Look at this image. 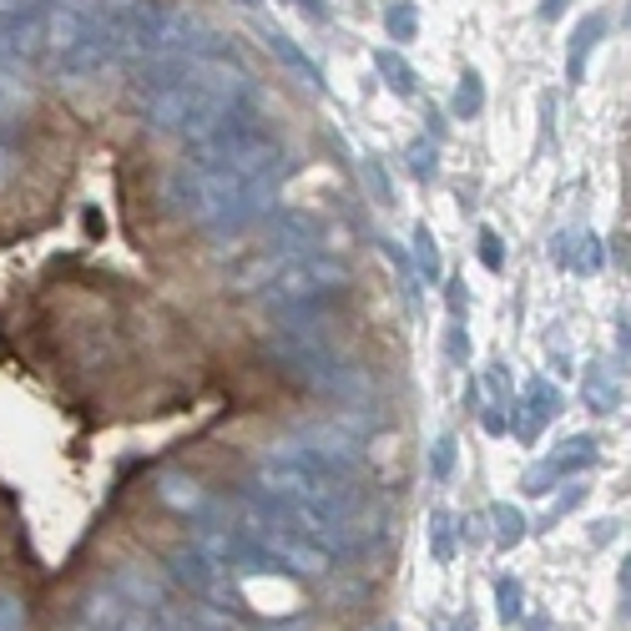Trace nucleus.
<instances>
[{"mask_svg": "<svg viewBox=\"0 0 631 631\" xmlns=\"http://www.w3.org/2000/svg\"><path fill=\"white\" fill-rule=\"evenodd\" d=\"M111 591L117 597H127L137 611H147V617H167V591L162 581H152L142 566H121L117 576H111Z\"/></svg>", "mask_w": 631, "mask_h": 631, "instance_id": "obj_5", "label": "nucleus"}, {"mask_svg": "<svg viewBox=\"0 0 631 631\" xmlns=\"http://www.w3.org/2000/svg\"><path fill=\"white\" fill-rule=\"evenodd\" d=\"M36 6H41V0H0V31H11L16 21L36 16Z\"/></svg>", "mask_w": 631, "mask_h": 631, "instance_id": "obj_19", "label": "nucleus"}, {"mask_svg": "<svg viewBox=\"0 0 631 631\" xmlns=\"http://www.w3.org/2000/svg\"><path fill=\"white\" fill-rule=\"evenodd\" d=\"M621 586L631 591V555H627V571H621Z\"/></svg>", "mask_w": 631, "mask_h": 631, "instance_id": "obj_30", "label": "nucleus"}, {"mask_svg": "<svg viewBox=\"0 0 631 631\" xmlns=\"http://www.w3.org/2000/svg\"><path fill=\"white\" fill-rule=\"evenodd\" d=\"M167 203L183 213L187 223L207 233H243L253 218H263L273 203V187L243 183V177L223 172V167L207 162H177L167 177Z\"/></svg>", "mask_w": 631, "mask_h": 631, "instance_id": "obj_1", "label": "nucleus"}, {"mask_svg": "<svg viewBox=\"0 0 631 631\" xmlns=\"http://www.w3.org/2000/svg\"><path fill=\"white\" fill-rule=\"evenodd\" d=\"M268 41H273V51H278V56H284V61H288V66H294V71H304V77H308V81H314V87H318V91H324V81H318V66H314V61H308V56H304V51H298V46H294V41H288V36H278V31H273V36H268Z\"/></svg>", "mask_w": 631, "mask_h": 631, "instance_id": "obj_16", "label": "nucleus"}, {"mask_svg": "<svg viewBox=\"0 0 631 631\" xmlns=\"http://www.w3.org/2000/svg\"><path fill=\"white\" fill-rule=\"evenodd\" d=\"M410 172H414V177H430V172H435V147H430V142H414V147H410Z\"/></svg>", "mask_w": 631, "mask_h": 631, "instance_id": "obj_20", "label": "nucleus"}, {"mask_svg": "<svg viewBox=\"0 0 631 631\" xmlns=\"http://www.w3.org/2000/svg\"><path fill=\"white\" fill-rule=\"evenodd\" d=\"M430 541H435V555H440V561H450V555H455V535H450V515H445V511L430 515Z\"/></svg>", "mask_w": 631, "mask_h": 631, "instance_id": "obj_17", "label": "nucleus"}, {"mask_svg": "<svg viewBox=\"0 0 631 631\" xmlns=\"http://www.w3.org/2000/svg\"><path fill=\"white\" fill-rule=\"evenodd\" d=\"M480 263H485V268H501V238H495V233L490 228H480Z\"/></svg>", "mask_w": 631, "mask_h": 631, "instance_id": "obj_22", "label": "nucleus"}, {"mask_svg": "<svg viewBox=\"0 0 631 631\" xmlns=\"http://www.w3.org/2000/svg\"><path fill=\"white\" fill-rule=\"evenodd\" d=\"M243 531H248L253 541H258L263 551H268L284 571H304V576H324V571L334 566V555H338L328 541H318V535L298 531L288 515H278L273 505H263V501H253V511H248V521H243Z\"/></svg>", "mask_w": 631, "mask_h": 631, "instance_id": "obj_3", "label": "nucleus"}, {"mask_svg": "<svg viewBox=\"0 0 631 631\" xmlns=\"http://www.w3.org/2000/svg\"><path fill=\"white\" fill-rule=\"evenodd\" d=\"M445 348H450V359H455V364H470V338H465V328H450Z\"/></svg>", "mask_w": 631, "mask_h": 631, "instance_id": "obj_23", "label": "nucleus"}, {"mask_svg": "<svg viewBox=\"0 0 631 631\" xmlns=\"http://www.w3.org/2000/svg\"><path fill=\"white\" fill-rule=\"evenodd\" d=\"M0 631H26V607L11 591H0Z\"/></svg>", "mask_w": 631, "mask_h": 631, "instance_id": "obj_18", "label": "nucleus"}, {"mask_svg": "<svg viewBox=\"0 0 631 631\" xmlns=\"http://www.w3.org/2000/svg\"><path fill=\"white\" fill-rule=\"evenodd\" d=\"M501 617L505 621L521 617V581H501Z\"/></svg>", "mask_w": 631, "mask_h": 631, "instance_id": "obj_21", "label": "nucleus"}, {"mask_svg": "<svg viewBox=\"0 0 631 631\" xmlns=\"http://www.w3.org/2000/svg\"><path fill=\"white\" fill-rule=\"evenodd\" d=\"M566 6H571V0H541V21H555Z\"/></svg>", "mask_w": 631, "mask_h": 631, "instance_id": "obj_27", "label": "nucleus"}, {"mask_svg": "<svg viewBox=\"0 0 631 631\" xmlns=\"http://www.w3.org/2000/svg\"><path fill=\"white\" fill-rule=\"evenodd\" d=\"M273 228H278V248H288V253H304L318 243V223L308 218V213H298V207H284V213L273 218Z\"/></svg>", "mask_w": 631, "mask_h": 631, "instance_id": "obj_6", "label": "nucleus"}, {"mask_svg": "<svg viewBox=\"0 0 631 631\" xmlns=\"http://www.w3.org/2000/svg\"><path fill=\"white\" fill-rule=\"evenodd\" d=\"M374 66H379V77L394 87V97H414V71L404 66L400 51H390V46H384V51L374 56Z\"/></svg>", "mask_w": 631, "mask_h": 631, "instance_id": "obj_10", "label": "nucleus"}, {"mask_svg": "<svg viewBox=\"0 0 631 631\" xmlns=\"http://www.w3.org/2000/svg\"><path fill=\"white\" fill-rule=\"evenodd\" d=\"M414 268L425 284H440V243L430 228H414Z\"/></svg>", "mask_w": 631, "mask_h": 631, "instance_id": "obj_11", "label": "nucleus"}, {"mask_svg": "<svg viewBox=\"0 0 631 631\" xmlns=\"http://www.w3.org/2000/svg\"><path fill=\"white\" fill-rule=\"evenodd\" d=\"M490 515H495V541L501 545H521L525 541V515L515 511V505H495Z\"/></svg>", "mask_w": 631, "mask_h": 631, "instance_id": "obj_15", "label": "nucleus"}, {"mask_svg": "<svg viewBox=\"0 0 631 631\" xmlns=\"http://www.w3.org/2000/svg\"><path fill=\"white\" fill-rule=\"evenodd\" d=\"M101 16H107L101 0H51V6L41 11V46L61 61V56H71L91 31H97Z\"/></svg>", "mask_w": 631, "mask_h": 631, "instance_id": "obj_4", "label": "nucleus"}, {"mask_svg": "<svg viewBox=\"0 0 631 631\" xmlns=\"http://www.w3.org/2000/svg\"><path fill=\"white\" fill-rule=\"evenodd\" d=\"M591 460H597V440H591V435H571L566 445L545 460V465H551L555 475H571V470H586Z\"/></svg>", "mask_w": 631, "mask_h": 631, "instance_id": "obj_8", "label": "nucleus"}, {"mask_svg": "<svg viewBox=\"0 0 631 631\" xmlns=\"http://www.w3.org/2000/svg\"><path fill=\"white\" fill-rule=\"evenodd\" d=\"M11 172H16V152H11L6 142H0V187L11 183Z\"/></svg>", "mask_w": 631, "mask_h": 631, "instance_id": "obj_26", "label": "nucleus"}, {"mask_svg": "<svg viewBox=\"0 0 631 631\" xmlns=\"http://www.w3.org/2000/svg\"><path fill=\"white\" fill-rule=\"evenodd\" d=\"M450 465H455V440L445 435V440H440V445H435V475L445 480V475H450Z\"/></svg>", "mask_w": 631, "mask_h": 631, "instance_id": "obj_24", "label": "nucleus"}, {"mask_svg": "<svg viewBox=\"0 0 631 631\" xmlns=\"http://www.w3.org/2000/svg\"><path fill=\"white\" fill-rule=\"evenodd\" d=\"M480 107H485V81H480L475 71H465V77H460V91H455V117L470 121Z\"/></svg>", "mask_w": 631, "mask_h": 631, "instance_id": "obj_13", "label": "nucleus"}, {"mask_svg": "<svg viewBox=\"0 0 631 631\" xmlns=\"http://www.w3.org/2000/svg\"><path fill=\"white\" fill-rule=\"evenodd\" d=\"M374 631H394V627H374Z\"/></svg>", "mask_w": 631, "mask_h": 631, "instance_id": "obj_32", "label": "nucleus"}, {"mask_svg": "<svg viewBox=\"0 0 631 631\" xmlns=\"http://www.w3.org/2000/svg\"><path fill=\"white\" fill-rule=\"evenodd\" d=\"M384 26H390V41H414V26H420V11H414L410 0H394L390 11H384Z\"/></svg>", "mask_w": 631, "mask_h": 631, "instance_id": "obj_14", "label": "nucleus"}, {"mask_svg": "<svg viewBox=\"0 0 631 631\" xmlns=\"http://www.w3.org/2000/svg\"><path fill=\"white\" fill-rule=\"evenodd\" d=\"M525 404H531V410H525L515 425H521V435H535V425H541V420L561 414V390H555V384H545V379H535L531 390H525Z\"/></svg>", "mask_w": 631, "mask_h": 631, "instance_id": "obj_7", "label": "nucleus"}, {"mask_svg": "<svg viewBox=\"0 0 631 631\" xmlns=\"http://www.w3.org/2000/svg\"><path fill=\"white\" fill-rule=\"evenodd\" d=\"M238 6H258V0H238Z\"/></svg>", "mask_w": 631, "mask_h": 631, "instance_id": "obj_31", "label": "nucleus"}, {"mask_svg": "<svg viewBox=\"0 0 631 631\" xmlns=\"http://www.w3.org/2000/svg\"><path fill=\"white\" fill-rule=\"evenodd\" d=\"M586 404L597 414H611L617 410V379H611L601 364H591V374H586Z\"/></svg>", "mask_w": 631, "mask_h": 631, "instance_id": "obj_12", "label": "nucleus"}, {"mask_svg": "<svg viewBox=\"0 0 631 631\" xmlns=\"http://www.w3.org/2000/svg\"><path fill=\"white\" fill-rule=\"evenodd\" d=\"M601 31H607V16H591V21L576 26V36H571V81H581V71H586V51L601 41Z\"/></svg>", "mask_w": 631, "mask_h": 631, "instance_id": "obj_9", "label": "nucleus"}, {"mask_svg": "<svg viewBox=\"0 0 631 631\" xmlns=\"http://www.w3.org/2000/svg\"><path fill=\"white\" fill-rule=\"evenodd\" d=\"M344 284H348L344 263L318 258V253H298V258H284L258 284V304L273 308V314H294V308H314L318 298L338 294Z\"/></svg>", "mask_w": 631, "mask_h": 631, "instance_id": "obj_2", "label": "nucleus"}, {"mask_svg": "<svg viewBox=\"0 0 631 631\" xmlns=\"http://www.w3.org/2000/svg\"><path fill=\"white\" fill-rule=\"evenodd\" d=\"M294 6H308L314 16H324V6H318V0H294Z\"/></svg>", "mask_w": 631, "mask_h": 631, "instance_id": "obj_29", "label": "nucleus"}, {"mask_svg": "<svg viewBox=\"0 0 631 631\" xmlns=\"http://www.w3.org/2000/svg\"><path fill=\"white\" fill-rule=\"evenodd\" d=\"M485 430H495V435H501V430H505V414H501V410H490V414H485Z\"/></svg>", "mask_w": 631, "mask_h": 631, "instance_id": "obj_28", "label": "nucleus"}, {"mask_svg": "<svg viewBox=\"0 0 631 631\" xmlns=\"http://www.w3.org/2000/svg\"><path fill=\"white\" fill-rule=\"evenodd\" d=\"M581 268H601V238H581Z\"/></svg>", "mask_w": 631, "mask_h": 631, "instance_id": "obj_25", "label": "nucleus"}]
</instances>
